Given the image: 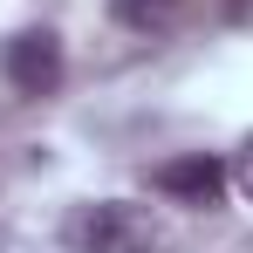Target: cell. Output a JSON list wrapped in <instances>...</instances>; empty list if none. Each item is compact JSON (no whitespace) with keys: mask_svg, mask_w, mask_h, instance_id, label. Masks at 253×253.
Returning <instances> with one entry per match:
<instances>
[{"mask_svg":"<svg viewBox=\"0 0 253 253\" xmlns=\"http://www.w3.org/2000/svg\"><path fill=\"white\" fill-rule=\"evenodd\" d=\"M0 69H7V83L21 89V96H55L62 89V42L48 35V28H21L14 42H7V55H0Z\"/></svg>","mask_w":253,"mask_h":253,"instance_id":"obj_2","label":"cell"},{"mask_svg":"<svg viewBox=\"0 0 253 253\" xmlns=\"http://www.w3.org/2000/svg\"><path fill=\"white\" fill-rule=\"evenodd\" d=\"M226 165L219 158H206V151H192V158H171L165 171H158V192L165 199H178V206H219L226 199Z\"/></svg>","mask_w":253,"mask_h":253,"instance_id":"obj_3","label":"cell"},{"mask_svg":"<svg viewBox=\"0 0 253 253\" xmlns=\"http://www.w3.org/2000/svg\"><path fill=\"white\" fill-rule=\"evenodd\" d=\"M69 253H171V226L137 199H89L62 219Z\"/></svg>","mask_w":253,"mask_h":253,"instance_id":"obj_1","label":"cell"},{"mask_svg":"<svg viewBox=\"0 0 253 253\" xmlns=\"http://www.w3.org/2000/svg\"><path fill=\"white\" fill-rule=\"evenodd\" d=\"M178 7H185V0H117V14H124L130 28H171Z\"/></svg>","mask_w":253,"mask_h":253,"instance_id":"obj_4","label":"cell"},{"mask_svg":"<svg viewBox=\"0 0 253 253\" xmlns=\"http://www.w3.org/2000/svg\"><path fill=\"white\" fill-rule=\"evenodd\" d=\"M226 178H233V185H240V192H247V199H253V137H247V144H240V158L226 165Z\"/></svg>","mask_w":253,"mask_h":253,"instance_id":"obj_5","label":"cell"}]
</instances>
